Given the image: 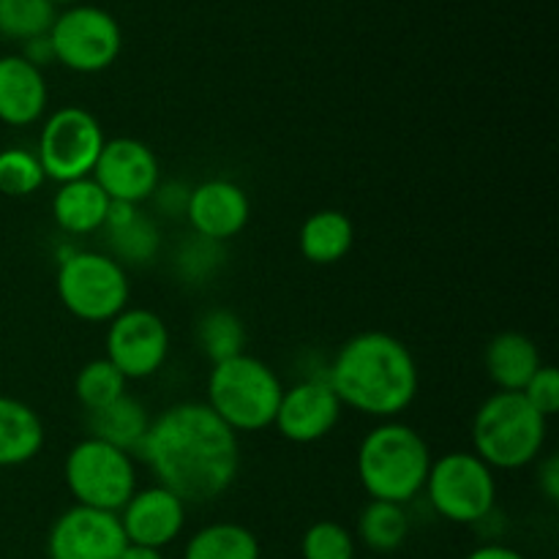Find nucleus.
Instances as JSON below:
<instances>
[{
  "instance_id": "1",
  "label": "nucleus",
  "mask_w": 559,
  "mask_h": 559,
  "mask_svg": "<svg viewBox=\"0 0 559 559\" xmlns=\"http://www.w3.org/2000/svg\"><path fill=\"white\" fill-rule=\"evenodd\" d=\"M158 486L186 506L222 497L238 478V435L205 402H180L151 420L140 445Z\"/></svg>"
},
{
  "instance_id": "2",
  "label": "nucleus",
  "mask_w": 559,
  "mask_h": 559,
  "mask_svg": "<svg viewBox=\"0 0 559 559\" xmlns=\"http://www.w3.org/2000/svg\"><path fill=\"white\" fill-rule=\"evenodd\" d=\"M325 380L342 407L377 420H396L420 388L418 364L409 347L385 331H364L347 338Z\"/></svg>"
},
{
  "instance_id": "3",
  "label": "nucleus",
  "mask_w": 559,
  "mask_h": 559,
  "mask_svg": "<svg viewBox=\"0 0 559 559\" xmlns=\"http://www.w3.org/2000/svg\"><path fill=\"white\" fill-rule=\"evenodd\" d=\"M431 448L418 429L382 420L360 440L358 480L371 500L407 506L424 491L431 469Z\"/></svg>"
},
{
  "instance_id": "4",
  "label": "nucleus",
  "mask_w": 559,
  "mask_h": 559,
  "mask_svg": "<svg viewBox=\"0 0 559 559\" xmlns=\"http://www.w3.org/2000/svg\"><path fill=\"white\" fill-rule=\"evenodd\" d=\"M549 420L522 396L497 391L473 418V453L491 469H524L544 453Z\"/></svg>"
},
{
  "instance_id": "5",
  "label": "nucleus",
  "mask_w": 559,
  "mask_h": 559,
  "mask_svg": "<svg viewBox=\"0 0 559 559\" xmlns=\"http://www.w3.org/2000/svg\"><path fill=\"white\" fill-rule=\"evenodd\" d=\"M284 385L265 360L243 353L213 364L207 374V407L235 431L254 435L276 420Z\"/></svg>"
},
{
  "instance_id": "6",
  "label": "nucleus",
  "mask_w": 559,
  "mask_h": 559,
  "mask_svg": "<svg viewBox=\"0 0 559 559\" xmlns=\"http://www.w3.org/2000/svg\"><path fill=\"white\" fill-rule=\"evenodd\" d=\"M55 289L71 317L91 325L112 322L129 309V273L115 257L102 251H71L60 260Z\"/></svg>"
},
{
  "instance_id": "7",
  "label": "nucleus",
  "mask_w": 559,
  "mask_h": 559,
  "mask_svg": "<svg viewBox=\"0 0 559 559\" xmlns=\"http://www.w3.org/2000/svg\"><path fill=\"white\" fill-rule=\"evenodd\" d=\"M63 478L76 506L96 511L120 513V508L136 491V467L131 453L96 437H85L66 453Z\"/></svg>"
},
{
  "instance_id": "8",
  "label": "nucleus",
  "mask_w": 559,
  "mask_h": 559,
  "mask_svg": "<svg viewBox=\"0 0 559 559\" xmlns=\"http://www.w3.org/2000/svg\"><path fill=\"white\" fill-rule=\"evenodd\" d=\"M424 491L445 522L478 524L495 511L497 478L473 451H453L431 462Z\"/></svg>"
},
{
  "instance_id": "9",
  "label": "nucleus",
  "mask_w": 559,
  "mask_h": 559,
  "mask_svg": "<svg viewBox=\"0 0 559 559\" xmlns=\"http://www.w3.org/2000/svg\"><path fill=\"white\" fill-rule=\"evenodd\" d=\"M104 142L107 136L96 115L76 104H66L47 115L33 153L41 164L44 178L69 183V180L91 178Z\"/></svg>"
},
{
  "instance_id": "10",
  "label": "nucleus",
  "mask_w": 559,
  "mask_h": 559,
  "mask_svg": "<svg viewBox=\"0 0 559 559\" xmlns=\"http://www.w3.org/2000/svg\"><path fill=\"white\" fill-rule=\"evenodd\" d=\"M55 63L76 74H98L118 60L123 31L109 11L76 3L55 16L49 27Z\"/></svg>"
},
{
  "instance_id": "11",
  "label": "nucleus",
  "mask_w": 559,
  "mask_h": 559,
  "mask_svg": "<svg viewBox=\"0 0 559 559\" xmlns=\"http://www.w3.org/2000/svg\"><path fill=\"white\" fill-rule=\"evenodd\" d=\"M104 358L129 380L158 374L169 358V331L151 309H123L107 328Z\"/></svg>"
},
{
  "instance_id": "12",
  "label": "nucleus",
  "mask_w": 559,
  "mask_h": 559,
  "mask_svg": "<svg viewBox=\"0 0 559 559\" xmlns=\"http://www.w3.org/2000/svg\"><path fill=\"white\" fill-rule=\"evenodd\" d=\"M91 178L112 202L140 205L162 186V167L151 145L134 136H115L104 142Z\"/></svg>"
},
{
  "instance_id": "13",
  "label": "nucleus",
  "mask_w": 559,
  "mask_h": 559,
  "mask_svg": "<svg viewBox=\"0 0 559 559\" xmlns=\"http://www.w3.org/2000/svg\"><path fill=\"white\" fill-rule=\"evenodd\" d=\"M126 535L118 513L74 506L60 513L47 535L49 559H120Z\"/></svg>"
},
{
  "instance_id": "14",
  "label": "nucleus",
  "mask_w": 559,
  "mask_h": 559,
  "mask_svg": "<svg viewBox=\"0 0 559 559\" xmlns=\"http://www.w3.org/2000/svg\"><path fill=\"white\" fill-rule=\"evenodd\" d=\"M342 409L328 380H300L293 388H284L273 426L287 442L311 445L336 429Z\"/></svg>"
},
{
  "instance_id": "15",
  "label": "nucleus",
  "mask_w": 559,
  "mask_h": 559,
  "mask_svg": "<svg viewBox=\"0 0 559 559\" xmlns=\"http://www.w3.org/2000/svg\"><path fill=\"white\" fill-rule=\"evenodd\" d=\"M183 216L197 238L224 243L246 229L251 218V200L243 186L227 178H211L189 191Z\"/></svg>"
},
{
  "instance_id": "16",
  "label": "nucleus",
  "mask_w": 559,
  "mask_h": 559,
  "mask_svg": "<svg viewBox=\"0 0 559 559\" xmlns=\"http://www.w3.org/2000/svg\"><path fill=\"white\" fill-rule=\"evenodd\" d=\"M129 544L164 549L173 544L186 524V502L164 486L153 484L136 489L118 513Z\"/></svg>"
},
{
  "instance_id": "17",
  "label": "nucleus",
  "mask_w": 559,
  "mask_h": 559,
  "mask_svg": "<svg viewBox=\"0 0 559 559\" xmlns=\"http://www.w3.org/2000/svg\"><path fill=\"white\" fill-rule=\"evenodd\" d=\"M49 87L44 71L27 63L22 55L0 58V123L25 129L47 112Z\"/></svg>"
},
{
  "instance_id": "18",
  "label": "nucleus",
  "mask_w": 559,
  "mask_h": 559,
  "mask_svg": "<svg viewBox=\"0 0 559 559\" xmlns=\"http://www.w3.org/2000/svg\"><path fill=\"white\" fill-rule=\"evenodd\" d=\"M484 366L489 380L500 391L522 393L527 382L533 380L535 371L544 366L538 344L519 331L497 333L484 353Z\"/></svg>"
},
{
  "instance_id": "19",
  "label": "nucleus",
  "mask_w": 559,
  "mask_h": 559,
  "mask_svg": "<svg viewBox=\"0 0 559 559\" xmlns=\"http://www.w3.org/2000/svg\"><path fill=\"white\" fill-rule=\"evenodd\" d=\"M112 200L93 178L58 183L52 197V218L66 235H93L104 229Z\"/></svg>"
},
{
  "instance_id": "20",
  "label": "nucleus",
  "mask_w": 559,
  "mask_h": 559,
  "mask_svg": "<svg viewBox=\"0 0 559 559\" xmlns=\"http://www.w3.org/2000/svg\"><path fill=\"white\" fill-rule=\"evenodd\" d=\"M104 229L109 233V246L120 265H145L153 262L162 246V235H158L156 224L151 218L142 216L136 205H126V202H112L107 213V224Z\"/></svg>"
},
{
  "instance_id": "21",
  "label": "nucleus",
  "mask_w": 559,
  "mask_h": 559,
  "mask_svg": "<svg viewBox=\"0 0 559 559\" xmlns=\"http://www.w3.org/2000/svg\"><path fill=\"white\" fill-rule=\"evenodd\" d=\"M44 424L33 407L0 396V467H22L44 448Z\"/></svg>"
},
{
  "instance_id": "22",
  "label": "nucleus",
  "mask_w": 559,
  "mask_h": 559,
  "mask_svg": "<svg viewBox=\"0 0 559 559\" xmlns=\"http://www.w3.org/2000/svg\"><path fill=\"white\" fill-rule=\"evenodd\" d=\"M355 243V224L347 213L333 211H317L300 224L298 246L300 254L311 262V265H336L349 254Z\"/></svg>"
},
{
  "instance_id": "23",
  "label": "nucleus",
  "mask_w": 559,
  "mask_h": 559,
  "mask_svg": "<svg viewBox=\"0 0 559 559\" xmlns=\"http://www.w3.org/2000/svg\"><path fill=\"white\" fill-rule=\"evenodd\" d=\"M151 420L153 418L147 415L145 404L131 396V393H123L107 407L87 413V429L96 440L109 442V445L120 448L126 453H136L147 429H151Z\"/></svg>"
},
{
  "instance_id": "24",
  "label": "nucleus",
  "mask_w": 559,
  "mask_h": 559,
  "mask_svg": "<svg viewBox=\"0 0 559 559\" xmlns=\"http://www.w3.org/2000/svg\"><path fill=\"white\" fill-rule=\"evenodd\" d=\"M183 559H260V540L243 524L216 522L191 535Z\"/></svg>"
},
{
  "instance_id": "25",
  "label": "nucleus",
  "mask_w": 559,
  "mask_h": 559,
  "mask_svg": "<svg viewBox=\"0 0 559 559\" xmlns=\"http://www.w3.org/2000/svg\"><path fill=\"white\" fill-rule=\"evenodd\" d=\"M409 535V516L396 502L369 500L358 516V538L380 555L402 549Z\"/></svg>"
},
{
  "instance_id": "26",
  "label": "nucleus",
  "mask_w": 559,
  "mask_h": 559,
  "mask_svg": "<svg viewBox=\"0 0 559 559\" xmlns=\"http://www.w3.org/2000/svg\"><path fill=\"white\" fill-rule=\"evenodd\" d=\"M197 344L211 364L246 353V325L229 309H211L197 325Z\"/></svg>"
},
{
  "instance_id": "27",
  "label": "nucleus",
  "mask_w": 559,
  "mask_h": 559,
  "mask_svg": "<svg viewBox=\"0 0 559 559\" xmlns=\"http://www.w3.org/2000/svg\"><path fill=\"white\" fill-rule=\"evenodd\" d=\"M58 9L49 0H0V36L9 41H31L52 27Z\"/></svg>"
},
{
  "instance_id": "28",
  "label": "nucleus",
  "mask_w": 559,
  "mask_h": 559,
  "mask_svg": "<svg viewBox=\"0 0 559 559\" xmlns=\"http://www.w3.org/2000/svg\"><path fill=\"white\" fill-rule=\"evenodd\" d=\"M123 393H129L126 391V377L107 358L87 360L74 380V396L85 407V413L107 407Z\"/></svg>"
},
{
  "instance_id": "29",
  "label": "nucleus",
  "mask_w": 559,
  "mask_h": 559,
  "mask_svg": "<svg viewBox=\"0 0 559 559\" xmlns=\"http://www.w3.org/2000/svg\"><path fill=\"white\" fill-rule=\"evenodd\" d=\"M44 180L47 178H44L36 153L25 151V147H3L0 151V194L22 200V197L36 194Z\"/></svg>"
},
{
  "instance_id": "30",
  "label": "nucleus",
  "mask_w": 559,
  "mask_h": 559,
  "mask_svg": "<svg viewBox=\"0 0 559 559\" xmlns=\"http://www.w3.org/2000/svg\"><path fill=\"white\" fill-rule=\"evenodd\" d=\"M304 559H355V535L344 524L314 522L300 540Z\"/></svg>"
},
{
  "instance_id": "31",
  "label": "nucleus",
  "mask_w": 559,
  "mask_h": 559,
  "mask_svg": "<svg viewBox=\"0 0 559 559\" xmlns=\"http://www.w3.org/2000/svg\"><path fill=\"white\" fill-rule=\"evenodd\" d=\"M522 396L544 415L546 420L559 413V374L555 366H540L533 380L522 391Z\"/></svg>"
},
{
  "instance_id": "32",
  "label": "nucleus",
  "mask_w": 559,
  "mask_h": 559,
  "mask_svg": "<svg viewBox=\"0 0 559 559\" xmlns=\"http://www.w3.org/2000/svg\"><path fill=\"white\" fill-rule=\"evenodd\" d=\"M538 489L551 506H557L559 500V459L546 456L544 462L538 464Z\"/></svg>"
},
{
  "instance_id": "33",
  "label": "nucleus",
  "mask_w": 559,
  "mask_h": 559,
  "mask_svg": "<svg viewBox=\"0 0 559 559\" xmlns=\"http://www.w3.org/2000/svg\"><path fill=\"white\" fill-rule=\"evenodd\" d=\"M189 191L191 189H183L180 183H167L158 186L153 197L158 200V207H164L167 213H175V216H183L186 202H189Z\"/></svg>"
},
{
  "instance_id": "34",
  "label": "nucleus",
  "mask_w": 559,
  "mask_h": 559,
  "mask_svg": "<svg viewBox=\"0 0 559 559\" xmlns=\"http://www.w3.org/2000/svg\"><path fill=\"white\" fill-rule=\"evenodd\" d=\"M22 58H25L27 63L36 66V69H44V66L55 63V52H52V41H49V33H44V36H36V38H31V41L22 44Z\"/></svg>"
},
{
  "instance_id": "35",
  "label": "nucleus",
  "mask_w": 559,
  "mask_h": 559,
  "mask_svg": "<svg viewBox=\"0 0 559 559\" xmlns=\"http://www.w3.org/2000/svg\"><path fill=\"white\" fill-rule=\"evenodd\" d=\"M464 559H527V557L519 555V551L511 549V546L486 544V546H478V549L469 551Z\"/></svg>"
},
{
  "instance_id": "36",
  "label": "nucleus",
  "mask_w": 559,
  "mask_h": 559,
  "mask_svg": "<svg viewBox=\"0 0 559 559\" xmlns=\"http://www.w3.org/2000/svg\"><path fill=\"white\" fill-rule=\"evenodd\" d=\"M120 559H164V557H162V549L126 544V549H123V555H120Z\"/></svg>"
},
{
  "instance_id": "37",
  "label": "nucleus",
  "mask_w": 559,
  "mask_h": 559,
  "mask_svg": "<svg viewBox=\"0 0 559 559\" xmlns=\"http://www.w3.org/2000/svg\"><path fill=\"white\" fill-rule=\"evenodd\" d=\"M49 3L52 5H76V3H82V0H49Z\"/></svg>"
}]
</instances>
